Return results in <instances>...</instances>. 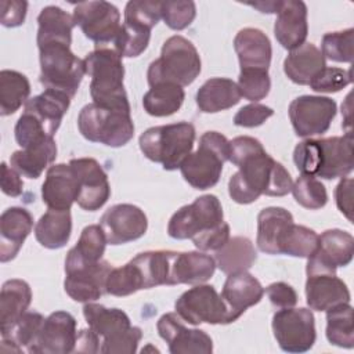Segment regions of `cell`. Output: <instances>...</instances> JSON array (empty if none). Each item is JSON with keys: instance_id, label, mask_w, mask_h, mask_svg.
<instances>
[{"instance_id": "cell-1", "label": "cell", "mask_w": 354, "mask_h": 354, "mask_svg": "<svg viewBox=\"0 0 354 354\" xmlns=\"http://www.w3.org/2000/svg\"><path fill=\"white\" fill-rule=\"evenodd\" d=\"M293 185L289 171L266 151L253 155L238 166L228 181L231 199L241 205H248L260 198L285 196Z\"/></svg>"}, {"instance_id": "cell-2", "label": "cell", "mask_w": 354, "mask_h": 354, "mask_svg": "<svg viewBox=\"0 0 354 354\" xmlns=\"http://www.w3.org/2000/svg\"><path fill=\"white\" fill-rule=\"evenodd\" d=\"M293 162L301 174L333 180L353 171V134L307 138L293 151Z\"/></svg>"}, {"instance_id": "cell-3", "label": "cell", "mask_w": 354, "mask_h": 354, "mask_svg": "<svg viewBox=\"0 0 354 354\" xmlns=\"http://www.w3.org/2000/svg\"><path fill=\"white\" fill-rule=\"evenodd\" d=\"M86 73L91 77L90 95L94 104L130 112L123 86L124 66L122 57L109 46H97L84 58Z\"/></svg>"}, {"instance_id": "cell-4", "label": "cell", "mask_w": 354, "mask_h": 354, "mask_svg": "<svg viewBox=\"0 0 354 354\" xmlns=\"http://www.w3.org/2000/svg\"><path fill=\"white\" fill-rule=\"evenodd\" d=\"M201 65L196 47L180 35L171 36L163 43L160 57L148 68V84L151 87L166 83L188 86L201 73Z\"/></svg>"}, {"instance_id": "cell-5", "label": "cell", "mask_w": 354, "mask_h": 354, "mask_svg": "<svg viewBox=\"0 0 354 354\" xmlns=\"http://www.w3.org/2000/svg\"><path fill=\"white\" fill-rule=\"evenodd\" d=\"M195 137L194 124L178 122L149 127L140 136L138 144L145 158L160 163L165 170H177L192 152Z\"/></svg>"}, {"instance_id": "cell-6", "label": "cell", "mask_w": 354, "mask_h": 354, "mask_svg": "<svg viewBox=\"0 0 354 354\" xmlns=\"http://www.w3.org/2000/svg\"><path fill=\"white\" fill-rule=\"evenodd\" d=\"M83 315L88 328L102 337L100 353H136L142 332L138 326L131 325L124 311L88 301L83 307Z\"/></svg>"}, {"instance_id": "cell-7", "label": "cell", "mask_w": 354, "mask_h": 354, "mask_svg": "<svg viewBox=\"0 0 354 354\" xmlns=\"http://www.w3.org/2000/svg\"><path fill=\"white\" fill-rule=\"evenodd\" d=\"M228 156L230 141L218 131H206L199 138L198 149L183 160L181 176L195 189L212 188L218 183Z\"/></svg>"}, {"instance_id": "cell-8", "label": "cell", "mask_w": 354, "mask_h": 354, "mask_svg": "<svg viewBox=\"0 0 354 354\" xmlns=\"http://www.w3.org/2000/svg\"><path fill=\"white\" fill-rule=\"evenodd\" d=\"M39 47L40 83L50 90L65 93L71 98L76 94L86 75L84 59L71 51L66 43H46Z\"/></svg>"}, {"instance_id": "cell-9", "label": "cell", "mask_w": 354, "mask_h": 354, "mask_svg": "<svg viewBox=\"0 0 354 354\" xmlns=\"http://www.w3.org/2000/svg\"><path fill=\"white\" fill-rule=\"evenodd\" d=\"M77 127L86 140L112 148L126 145L134 136V123L129 111L106 108L94 102L82 108Z\"/></svg>"}, {"instance_id": "cell-10", "label": "cell", "mask_w": 354, "mask_h": 354, "mask_svg": "<svg viewBox=\"0 0 354 354\" xmlns=\"http://www.w3.org/2000/svg\"><path fill=\"white\" fill-rule=\"evenodd\" d=\"M224 223L221 203L216 195H202L180 207L169 220L167 234L174 239H192Z\"/></svg>"}, {"instance_id": "cell-11", "label": "cell", "mask_w": 354, "mask_h": 354, "mask_svg": "<svg viewBox=\"0 0 354 354\" xmlns=\"http://www.w3.org/2000/svg\"><path fill=\"white\" fill-rule=\"evenodd\" d=\"M271 325L278 346L286 353H306L315 343V322L308 308H279Z\"/></svg>"}, {"instance_id": "cell-12", "label": "cell", "mask_w": 354, "mask_h": 354, "mask_svg": "<svg viewBox=\"0 0 354 354\" xmlns=\"http://www.w3.org/2000/svg\"><path fill=\"white\" fill-rule=\"evenodd\" d=\"M73 22L97 46L112 44L120 32V12L112 3L82 1L73 8Z\"/></svg>"}, {"instance_id": "cell-13", "label": "cell", "mask_w": 354, "mask_h": 354, "mask_svg": "<svg viewBox=\"0 0 354 354\" xmlns=\"http://www.w3.org/2000/svg\"><path fill=\"white\" fill-rule=\"evenodd\" d=\"M178 317L191 325L227 324V308L214 286L199 283L185 290L174 303Z\"/></svg>"}, {"instance_id": "cell-14", "label": "cell", "mask_w": 354, "mask_h": 354, "mask_svg": "<svg viewBox=\"0 0 354 354\" xmlns=\"http://www.w3.org/2000/svg\"><path fill=\"white\" fill-rule=\"evenodd\" d=\"M337 105L329 97L300 95L289 105V119L299 137L310 138L328 131Z\"/></svg>"}, {"instance_id": "cell-15", "label": "cell", "mask_w": 354, "mask_h": 354, "mask_svg": "<svg viewBox=\"0 0 354 354\" xmlns=\"http://www.w3.org/2000/svg\"><path fill=\"white\" fill-rule=\"evenodd\" d=\"M112 268L105 260L97 263H65V292L75 301H94L106 293L105 283Z\"/></svg>"}, {"instance_id": "cell-16", "label": "cell", "mask_w": 354, "mask_h": 354, "mask_svg": "<svg viewBox=\"0 0 354 354\" xmlns=\"http://www.w3.org/2000/svg\"><path fill=\"white\" fill-rule=\"evenodd\" d=\"M354 254V238L343 230H326L319 235L315 252L308 257L306 272L336 274L337 267L351 263Z\"/></svg>"}, {"instance_id": "cell-17", "label": "cell", "mask_w": 354, "mask_h": 354, "mask_svg": "<svg viewBox=\"0 0 354 354\" xmlns=\"http://www.w3.org/2000/svg\"><path fill=\"white\" fill-rule=\"evenodd\" d=\"M100 225L109 245H123L141 238L147 232L148 220L138 206L119 203L102 214Z\"/></svg>"}, {"instance_id": "cell-18", "label": "cell", "mask_w": 354, "mask_h": 354, "mask_svg": "<svg viewBox=\"0 0 354 354\" xmlns=\"http://www.w3.org/2000/svg\"><path fill=\"white\" fill-rule=\"evenodd\" d=\"M69 165L79 183L77 205L88 212L102 207L111 196V185L101 165L93 158L71 159Z\"/></svg>"}, {"instance_id": "cell-19", "label": "cell", "mask_w": 354, "mask_h": 354, "mask_svg": "<svg viewBox=\"0 0 354 354\" xmlns=\"http://www.w3.org/2000/svg\"><path fill=\"white\" fill-rule=\"evenodd\" d=\"M156 328L159 336L167 343L171 354H210L213 351L210 336L202 329L187 328L177 313L163 314Z\"/></svg>"}, {"instance_id": "cell-20", "label": "cell", "mask_w": 354, "mask_h": 354, "mask_svg": "<svg viewBox=\"0 0 354 354\" xmlns=\"http://www.w3.org/2000/svg\"><path fill=\"white\" fill-rule=\"evenodd\" d=\"M264 295V288L248 271L230 274L221 290L227 308V324L236 321L249 307L257 304Z\"/></svg>"}, {"instance_id": "cell-21", "label": "cell", "mask_w": 354, "mask_h": 354, "mask_svg": "<svg viewBox=\"0 0 354 354\" xmlns=\"http://www.w3.org/2000/svg\"><path fill=\"white\" fill-rule=\"evenodd\" d=\"M77 339L76 319L71 313H51L41 328L35 354H65L75 351Z\"/></svg>"}, {"instance_id": "cell-22", "label": "cell", "mask_w": 354, "mask_h": 354, "mask_svg": "<svg viewBox=\"0 0 354 354\" xmlns=\"http://www.w3.org/2000/svg\"><path fill=\"white\" fill-rule=\"evenodd\" d=\"M79 195L77 177L69 163L48 167L41 185V199L48 209L69 210Z\"/></svg>"}, {"instance_id": "cell-23", "label": "cell", "mask_w": 354, "mask_h": 354, "mask_svg": "<svg viewBox=\"0 0 354 354\" xmlns=\"http://www.w3.org/2000/svg\"><path fill=\"white\" fill-rule=\"evenodd\" d=\"M307 33V6L300 0L282 1L274 24L278 43L286 50H295L306 43Z\"/></svg>"}, {"instance_id": "cell-24", "label": "cell", "mask_w": 354, "mask_h": 354, "mask_svg": "<svg viewBox=\"0 0 354 354\" xmlns=\"http://www.w3.org/2000/svg\"><path fill=\"white\" fill-rule=\"evenodd\" d=\"M33 228V217L25 207L12 206L0 216V261L12 260Z\"/></svg>"}, {"instance_id": "cell-25", "label": "cell", "mask_w": 354, "mask_h": 354, "mask_svg": "<svg viewBox=\"0 0 354 354\" xmlns=\"http://www.w3.org/2000/svg\"><path fill=\"white\" fill-rule=\"evenodd\" d=\"M350 290L336 274H308L306 301L311 310L326 311L335 306L350 303Z\"/></svg>"}, {"instance_id": "cell-26", "label": "cell", "mask_w": 354, "mask_h": 354, "mask_svg": "<svg viewBox=\"0 0 354 354\" xmlns=\"http://www.w3.org/2000/svg\"><path fill=\"white\" fill-rule=\"evenodd\" d=\"M214 270V259L205 252H173L170 259V286L205 283L213 277Z\"/></svg>"}, {"instance_id": "cell-27", "label": "cell", "mask_w": 354, "mask_h": 354, "mask_svg": "<svg viewBox=\"0 0 354 354\" xmlns=\"http://www.w3.org/2000/svg\"><path fill=\"white\" fill-rule=\"evenodd\" d=\"M293 224V216L283 207L270 206L257 216V248L267 254H281L282 242Z\"/></svg>"}, {"instance_id": "cell-28", "label": "cell", "mask_w": 354, "mask_h": 354, "mask_svg": "<svg viewBox=\"0 0 354 354\" xmlns=\"http://www.w3.org/2000/svg\"><path fill=\"white\" fill-rule=\"evenodd\" d=\"M234 48L241 69L268 71L272 48L268 36L263 30L256 28L241 29L234 39Z\"/></svg>"}, {"instance_id": "cell-29", "label": "cell", "mask_w": 354, "mask_h": 354, "mask_svg": "<svg viewBox=\"0 0 354 354\" xmlns=\"http://www.w3.org/2000/svg\"><path fill=\"white\" fill-rule=\"evenodd\" d=\"M69 105V95L57 90L46 88L41 94L28 100L24 112L30 113L43 126L46 133L50 137H54Z\"/></svg>"}, {"instance_id": "cell-30", "label": "cell", "mask_w": 354, "mask_h": 354, "mask_svg": "<svg viewBox=\"0 0 354 354\" xmlns=\"http://www.w3.org/2000/svg\"><path fill=\"white\" fill-rule=\"evenodd\" d=\"M326 66L321 50L313 43H303L290 50L283 61V72L289 80L296 84L307 86L311 79Z\"/></svg>"}, {"instance_id": "cell-31", "label": "cell", "mask_w": 354, "mask_h": 354, "mask_svg": "<svg viewBox=\"0 0 354 354\" xmlns=\"http://www.w3.org/2000/svg\"><path fill=\"white\" fill-rule=\"evenodd\" d=\"M32 301V290L22 279H8L0 293V332L7 333L11 326L28 311Z\"/></svg>"}, {"instance_id": "cell-32", "label": "cell", "mask_w": 354, "mask_h": 354, "mask_svg": "<svg viewBox=\"0 0 354 354\" xmlns=\"http://www.w3.org/2000/svg\"><path fill=\"white\" fill-rule=\"evenodd\" d=\"M241 100L238 86L227 77L206 80L196 93V105L205 113H216L236 105Z\"/></svg>"}, {"instance_id": "cell-33", "label": "cell", "mask_w": 354, "mask_h": 354, "mask_svg": "<svg viewBox=\"0 0 354 354\" xmlns=\"http://www.w3.org/2000/svg\"><path fill=\"white\" fill-rule=\"evenodd\" d=\"M57 158V144L53 138H47L39 144L15 151L10 156V166L21 176L28 178H39L44 169Z\"/></svg>"}, {"instance_id": "cell-34", "label": "cell", "mask_w": 354, "mask_h": 354, "mask_svg": "<svg viewBox=\"0 0 354 354\" xmlns=\"http://www.w3.org/2000/svg\"><path fill=\"white\" fill-rule=\"evenodd\" d=\"M72 232V217L69 210L48 209L35 225L36 241L47 249L64 248Z\"/></svg>"}, {"instance_id": "cell-35", "label": "cell", "mask_w": 354, "mask_h": 354, "mask_svg": "<svg viewBox=\"0 0 354 354\" xmlns=\"http://www.w3.org/2000/svg\"><path fill=\"white\" fill-rule=\"evenodd\" d=\"M257 259L252 241L246 236H230L227 243L216 250L214 261L224 274L248 271Z\"/></svg>"}, {"instance_id": "cell-36", "label": "cell", "mask_w": 354, "mask_h": 354, "mask_svg": "<svg viewBox=\"0 0 354 354\" xmlns=\"http://www.w3.org/2000/svg\"><path fill=\"white\" fill-rule=\"evenodd\" d=\"M37 46L46 43L72 41V29L75 26L73 17L57 6L44 7L37 17Z\"/></svg>"}, {"instance_id": "cell-37", "label": "cell", "mask_w": 354, "mask_h": 354, "mask_svg": "<svg viewBox=\"0 0 354 354\" xmlns=\"http://www.w3.org/2000/svg\"><path fill=\"white\" fill-rule=\"evenodd\" d=\"M46 318L36 311H26L11 329L1 335V343L11 344V351L33 353Z\"/></svg>"}, {"instance_id": "cell-38", "label": "cell", "mask_w": 354, "mask_h": 354, "mask_svg": "<svg viewBox=\"0 0 354 354\" xmlns=\"http://www.w3.org/2000/svg\"><path fill=\"white\" fill-rule=\"evenodd\" d=\"M30 83L28 77L17 71L3 69L0 72V115L15 113L22 104L28 102Z\"/></svg>"}, {"instance_id": "cell-39", "label": "cell", "mask_w": 354, "mask_h": 354, "mask_svg": "<svg viewBox=\"0 0 354 354\" xmlns=\"http://www.w3.org/2000/svg\"><path fill=\"white\" fill-rule=\"evenodd\" d=\"M185 98L184 88L177 84H158L151 87L142 97L145 112L155 118H165L176 113Z\"/></svg>"}, {"instance_id": "cell-40", "label": "cell", "mask_w": 354, "mask_h": 354, "mask_svg": "<svg viewBox=\"0 0 354 354\" xmlns=\"http://www.w3.org/2000/svg\"><path fill=\"white\" fill-rule=\"evenodd\" d=\"M173 250H149L137 254L133 263L142 277L144 289L159 285L170 286V259Z\"/></svg>"}, {"instance_id": "cell-41", "label": "cell", "mask_w": 354, "mask_h": 354, "mask_svg": "<svg viewBox=\"0 0 354 354\" xmlns=\"http://www.w3.org/2000/svg\"><path fill=\"white\" fill-rule=\"evenodd\" d=\"M106 243L101 225H87L83 228L77 243L68 252L65 263H97L102 260Z\"/></svg>"}, {"instance_id": "cell-42", "label": "cell", "mask_w": 354, "mask_h": 354, "mask_svg": "<svg viewBox=\"0 0 354 354\" xmlns=\"http://www.w3.org/2000/svg\"><path fill=\"white\" fill-rule=\"evenodd\" d=\"M326 339L330 344L353 348L354 326L353 307L350 303H343L326 310Z\"/></svg>"}, {"instance_id": "cell-43", "label": "cell", "mask_w": 354, "mask_h": 354, "mask_svg": "<svg viewBox=\"0 0 354 354\" xmlns=\"http://www.w3.org/2000/svg\"><path fill=\"white\" fill-rule=\"evenodd\" d=\"M149 39H151V29L140 25L123 22L120 32L118 33L116 39L112 43V48L122 58L138 57L147 50L149 44Z\"/></svg>"}, {"instance_id": "cell-44", "label": "cell", "mask_w": 354, "mask_h": 354, "mask_svg": "<svg viewBox=\"0 0 354 354\" xmlns=\"http://www.w3.org/2000/svg\"><path fill=\"white\" fill-rule=\"evenodd\" d=\"M141 289H144L142 277L133 260L122 267L112 268L108 274L105 283V290L108 295L123 297L133 295Z\"/></svg>"}, {"instance_id": "cell-45", "label": "cell", "mask_w": 354, "mask_h": 354, "mask_svg": "<svg viewBox=\"0 0 354 354\" xmlns=\"http://www.w3.org/2000/svg\"><path fill=\"white\" fill-rule=\"evenodd\" d=\"M319 235L304 225L292 224L281 248V254L308 259L318 246Z\"/></svg>"}, {"instance_id": "cell-46", "label": "cell", "mask_w": 354, "mask_h": 354, "mask_svg": "<svg viewBox=\"0 0 354 354\" xmlns=\"http://www.w3.org/2000/svg\"><path fill=\"white\" fill-rule=\"evenodd\" d=\"M290 192L300 206L310 210L321 209L328 202V192L325 185L313 176L301 174L293 183Z\"/></svg>"}, {"instance_id": "cell-47", "label": "cell", "mask_w": 354, "mask_h": 354, "mask_svg": "<svg viewBox=\"0 0 354 354\" xmlns=\"http://www.w3.org/2000/svg\"><path fill=\"white\" fill-rule=\"evenodd\" d=\"M353 41L354 29L348 28L339 32H328L322 37L321 53L324 58L335 62H348L353 61Z\"/></svg>"}, {"instance_id": "cell-48", "label": "cell", "mask_w": 354, "mask_h": 354, "mask_svg": "<svg viewBox=\"0 0 354 354\" xmlns=\"http://www.w3.org/2000/svg\"><path fill=\"white\" fill-rule=\"evenodd\" d=\"M238 90L241 97L257 102L267 97L271 88L268 71L264 69H241L238 77Z\"/></svg>"}, {"instance_id": "cell-49", "label": "cell", "mask_w": 354, "mask_h": 354, "mask_svg": "<svg viewBox=\"0 0 354 354\" xmlns=\"http://www.w3.org/2000/svg\"><path fill=\"white\" fill-rule=\"evenodd\" d=\"M160 15L165 24L173 30H183L188 28L196 15V6L194 1H162Z\"/></svg>"}, {"instance_id": "cell-50", "label": "cell", "mask_w": 354, "mask_h": 354, "mask_svg": "<svg viewBox=\"0 0 354 354\" xmlns=\"http://www.w3.org/2000/svg\"><path fill=\"white\" fill-rule=\"evenodd\" d=\"M351 69L325 66L308 83L317 93H337L351 83Z\"/></svg>"}, {"instance_id": "cell-51", "label": "cell", "mask_w": 354, "mask_h": 354, "mask_svg": "<svg viewBox=\"0 0 354 354\" xmlns=\"http://www.w3.org/2000/svg\"><path fill=\"white\" fill-rule=\"evenodd\" d=\"M160 4L162 1H129L124 8V22L152 30L162 18Z\"/></svg>"}, {"instance_id": "cell-52", "label": "cell", "mask_w": 354, "mask_h": 354, "mask_svg": "<svg viewBox=\"0 0 354 354\" xmlns=\"http://www.w3.org/2000/svg\"><path fill=\"white\" fill-rule=\"evenodd\" d=\"M14 134L15 141L21 148H28L47 138H53L46 133L43 126L28 112H24L19 116L14 129Z\"/></svg>"}, {"instance_id": "cell-53", "label": "cell", "mask_w": 354, "mask_h": 354, "mask_svg": "<svg viewBox=\"0 0 354 354\" xmlns=\"http://www.w3.org/2000/svg\"><path fill=\"white\" fill-rule=\"evenodd\" d=\"M272 115H274L272 108L259 102H252L242 106L235 113L234 123L239 127H257V126H261Z\"/></svg>"}, {"instance_id": "cell-54", "label": "cell", "mask_w": 354, "mask_h": 354, "mask_svg": "<svg viewBox=\"0 0 354 354\" xmlns=\"http://www.w3.org/2000/svg\"><path fill=\"white\" fill-rule=\"evenodd\" d=\"M266 151L257 138L249 136H239L230 141V156L228 160L236 167L248 158Z\"/></svg>"}, {"instance_id": "cell-55", "label": "cell", "mask_w": 354, "mask_h": 354, "mask_svg": "<svg viewBox=\"0 0 354 354\" xmlns=\"http://www.w3.org/2000/svg\"><path fill=\"white\" fill-rule=\"evenodd\" d=\"M228 239H230V225L224 221L220 225L194 236L192 242L195 248L199 249L201 252H209V250L216 252L220 248H223Z\"/></svg>"}, {"instance_id": "cell-56", "label": "cell", "mask_w": 354, "mask_h": 354, "mask_svg": "<svg viewBox=\"0 0 354 354\" xmlns=\"http://www.w3.org/2000/svg\"><path fill=\"white\" fill-rule=\"evenodd\" d=\"M264 292L267 293L271 304L277 308L295 307L297 303L296 290L286 282H274L268 285Z\"/></svg>"}, {"instance_id": "cell-57", "label": "cell", "mask_w": 354, "mask_h": 354, "mask_svg": "<svg viewBox=\"0 0 354 354\" xmlns=\"http://www.w3.org/2000/svg\"><path fill=\"white\" fill-rule=\"evenodd\" d=\"M1 8V25L6 28H15L24 24L26 17L28 3L21 0H3Z\"/></svg>"}, {"instance_id": "cell-58", "label": "cell", "mask_w": 354, "mask_h": 354, "mask_svg": "<svg viewBox=\"0 0 354 354\" xmlns=\"http://www.w3.org/2000/svg\"><path fill=\"white\" fill-rule=\"evenodd\" d=\"M335 199L337 209L347 217L348 221L353 220V178L343 177L335 189Z\"/></svg>"}, {"instance_id": "cell-59", "label": "cell", "mask_w": 354, "mask_h": 354, "mask_svg": "<svg viewBox=\"0 0 354 354\" xmlns=\"http://www.w3.org/2000/svg\"><path fill=\"white\" fill-rule=\"evenodd\" d=\"M21 174L15 171L11 166H7V163H1V177H0V184H1V191L8 195V196H19L22 194V187L24 183L19 177Z\"/></svg>"}, {"instance_id": "cell-60", "label": "cell", "mask_w": 354, "mask_h": 354, "mask_svg": "<svg viewBox=\"0 0 354 354\" xmlns=\"http://www.w3.org/2000/svg\"><path fill=\"white\" fill-rule=\"evenodd\" d=\"M75 351L77 353H97L100 351V336L88 329H82L77 333Z\"/></svg>"}, {"instance_id": "cell-61", "label": "cell", "mask_w": 354, "mask_h": 354, "mask_svg": "<svg viewBox=\"0 0 354 354\" xmlns=\"http://www.w3.org/2000/svg\"><path fill=\"white\" fill-rule=\"evenodd\" d=\"M282 1H260V3H249L250 7L257 8L260 12H267V14H272V12H278L279 7H281Z\"/></svg>"}]
</instances>
